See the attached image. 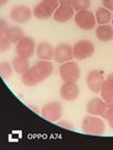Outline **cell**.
Masks as SVG:
<instances>
[{
	"label": "cell",
	"instance_id": "cell-10",
	"mask_svg": "<svg viewBox=\"0 0 113 150\" xmlns=\"http://www.w3.org/2000/svg\"><path fill=\"white\" fill-rule=\"evenodd\" d=\"M103 81H104V77H103L102 71H100V70L90 71L86 76V83L92 92H95V93L100 92L101 88H102Z\"/></svg>",
	"mask_w": 113,
	"mask_h": 150
},
{
	"label": "cell",
	"instance_id": "cell-15",
	"mask_svg": "<svg viewBox=\"0 0 113 150\" xmlns=\"http://www.w3.org/2000/svg\"><path fill=\"white\" fill-rule=\"evenodd\" d=\"M101 97L107 103L113 102V72L107 77V79L103 81L101 88Z\"/></svg>",
	"mask_w": 113,
	"mask_h": 150
},
{
	"label": "cell",
	"instance_id": "cell-18",
	"mask_svg": "<svg viewBox=\"0 0 113 150\" xmlns=\"http://www.w3.org/2000/svg\"><path fill=\"white\" fill-rule=\"evenodd\" d=\"M12 67L16 70L18 74H25L26 71L30 69V62H29V58H26L23 56H17L12 60Z\"/></svg>",
	"mask_w": 113,
	"mask_h": 150
},
{
	"label": "cell",
	"instance_id": "cell-24",
	"mask_svg": "<svg viewBox=\"0 0 113 150\" xmlns=\"http://www.w3.org/2000/svg\"><path fill=\"white\" fill-rule=\"evenodd\" d=\"M11 46V41L6 37V36H0V50L1 52L4 51H7L8 49L10 48Z\"/></svg>",
	"mask_w": 113,
	"mask_h": 150
},
{
	"label": "cell",
	"instance_id": "cell-2",
	"mask_svg": "<svg viewBox=\"0 0 113 150\" xmlns=\"http://www.w3.org/2000/svg\"><path fill=\"white\" fill-rule=\"evenodd\" d=\"M58 7L59 0H42L34 7L33 15L38 19H48L53 15Z\"/></svg>",
	"mask_w": 113,
	"mask_h": 150
},
{
	"label": "cell",
	"instance_id": "cell-4",
	"mask_svg": "<svg viewBox=\"0 0 113 150\" xmlns=\"http://www.w3.org/2000/svg\"><path fill=\"white\" fill-rule=\"evenodd\" d=\"M60 77L63 81H77L79 80L81 75L80 67L77 62L67 61L60 66Z\"/></svg>",
	"mask_w": 113,
	"mask_h": 150
},
{
	"label": "cell",
	"instance_id": "cell-7",
	"mask_svg": "<svg viewBox=\"0 0 113 150\" xmlns=\"http://www.w3.org/2000/svg\"><path fill=\"white\" fill-rule=\"evenodd\" d=\"M62 113H63L62 106H61V103L57 101L49 102L41 109L42 117L50 121H58L62 117Z\"/></svg>",
	"mask_w": 113,
	"mask_h": 150
},
{
	"label": "cell",
	"instance_id": "cell-13",
	"mask_svg": "<svg viewBox=\"0 0 113 150\" xmlns=\"http://www.w3.org/2000/svg\"><path fill=\"white\" fill-rule=\"evenodd\" d=\"M74 16V9L72 6L60 5L53 13V19L58 22L69 21L72 17Z\"/></svg>",
	"mask_w": 113,
	"mask_h": 150
},
{
	"label": "cell",
	"instance_id": "cell-26",
	"mask_svg": "<svg viewBox=\"0 0 113 150\" xmlns=\"http://www.w3.org/2000/svg\"><path fill=\"white\" fill-rule=\"evenodd\" d=\"M8 23L4 20V19H1L0 20V36H6V31H7V29H8Z\"/></svg>",
	"mask_w": 113,
	"mask_h": 150
},
{
	"label": "cell",
	"instance_id": "cell-1",
	"mask_svg": "<svg viewBox=\"0 0 113 150\" xmlns=\"http://www.w3.org/2000/svg\"><path fill=\"white\" fill-rule=\"evenodd\" d=\"M53 71V66L49 60H40L30 69L22 74V83L27 87H33L48 79Z\"/></svg>",
	"mask_w": 113,
	"mask_h": 150
},
{
	"label": "cell",
	"instance_id": "cell-9",
	"mask_svg": "<svg viewBox=\"0 0 113 150\" xmlns=\"http://www.w3.org/2000/svg\"><path fill=\"white\" fill-rule=\"evenodd\" d=\"M61 97L67 101H73L80 95V88L75 81H65L60 89Z\"/></svg>",
	"mask_w": 113,
	"mask_h": 150
},
{
	"label": "cell",
	"instance_id": "cell-25",
	"mask_svg": "<svg viewBox=\"0 0 113 150\" xmlns=\"http://www.w3.org/2000/svg\"><path fill=\"white\" fill-rule=\"evenodd\" d=\"M59 125L60 127H62V128H65V129H69V130H74V127H73V125L72 122L70 121H67V120H61L59 121Z\"/></svg>",
	"mask_w": 113,
	"mask_h": 150
},
{
	"label": "cell",
	"instance_id": "cell-23",
	"mask_svg": "<svg viewBox=\"0 0 113 150\" xmlns=\"http://www.w3.org/2000/svg\"><path fill=\"white\" fill-rule=\"evenodd\" d=\"M102 117L108 120L111 129H113V102L107 105V109H105L104 113L102 115Z\"/></svg>",
	"mask_w": 113,
	"mask_h": 150
},
{
	"label": "cell",
	"instance_id": "cell-29",
	"mask_svg": "<svg viewBox=\"0 0 113 150\" xmlns=\"http://www.w3.org/2000/svg\"><path fill=\"white\" fill-rule=\"evenodd\" d=\"M8 1H9V0H0V5H1V6H5L6 4L8 2Z\"/></svg>",
	"mask_w": 113,
	"mask_h": 150
},
{
	"label": "cell",
	"instance_id": "cell-16",
	"mask_svg": "<svg viewBox=\"0 0 113 150\" xmlns=\"http://www.w3.org/2000/svg\"><path fill=\"white\" fill-rule=\"evenodd\" d=\"M37 56L41 60H50L54 57L53 47L48 42H41L37 47Z\"/></svg>",
	"mask_w": 113,
	"mask_h": 150
},
{
	"label": "cell",
	"instance_id": "cell-27",
	"mask_svg": "<svg viewBox=\"0 0 113 150\" xmlns=\"http://www.w3.org/2000/svg\"><path fill=\"white\" fill-rule=\"evenodd\" d=\"M102 4L108 10H113V0H102Z\"/></svg>",
	"mask_w": 113,
	"mask_h": 150
},
{
	"label": "cell",
	"instance_id": "cell-3",
	"mask_svg": "<svg viewBox=\"0 0 113 150\" xmlns=\"http://www.w3.org/2000/svg\"><path fill=\"white\" fill-rule=\"evenodd\" d=\"M82 130L89 134H103L105 130V125L102 119L93 117V116H88L83 119L82 122Z\"/></svg>",
	"mask_w": 113,
	"mask_h": 150
},
{
	"label": "cell",
	"instance_id": "cell-11",
	"mask_svg": "<svg viewBox=\"0 0 113 150\" xmlns=\"http://www.w3.org/2000/svg\"><path fill=\"white\" fill-rule=\"evenodd\" d=\"M72 58H73V48L70 45L61 43V45H58L54 48L53 59L57 62H62L63 64L67 61H70Z\"/></svg>",
	"mask_w": 113,
	"mask_h": 150
},
{
	"label": "cell",
	"instance_id": "cell-30",
	"mask_svg": "<svg viewBox=\"0 0 113 150\" xmlns=\"http://www.w3.org/2000/svg\"><path fill=\"white\" fill-rule=\"evenodd\" d=\"M112 21H113V18H112Z\"/></svg>",
	"mask_w": 113,
	"mask_h": 150
},
{
	"label": "cell",
	"instance_id": "cell-17",
	"mask_svg": "<svg viewBox=\"0 0 113 150\" xmlns=\"http://www.w3.org/2000/svg\"><path fill=\"white\" fill-rule=\"evenodd\" d=\"M98 39L103 42H109L113 39V28L108 25H100L95 29Z\"/></svg>",
	"mask_w": 113,
	"mask_h": 150
},
{
	"label": "cell",
	"instance_id": "cell-12",
	"mask_svg": "<svg viewBox=\"0 0 113 150\" xmlns=\"http://www.w3.org/2000/svg\"><path fill=\"white\" fill-rule=\"evenodd\" d=\"M10 17L18 23H25L31 19L32 11L27 6H18L11 10Z\"/></svg>",
	"mask_w": 113,
	"mask_h": 150
},
{
	"label": "cell",
	"instance_id": "cell-28",
	"mask_svg": "<svg viewBox=\"0 0 113 150\" xmlns=\"http://www.w3.org/2000/svg\"><path fill=\"white\" fill-rule=\"evenodd\" d=\"M72 2H73V0H59V4H60V5H69V6H72Z\"/></svg>",
	"mask_w": 113,
	"mask_h": 150
},
{
	"label": "cell",
	"instance_id": "cell-19",
	"mask_svg": "<svg viewBox=\"0 0 113 150\" xmlns=\"http://www.w3.org/2000/svg\"><path fill=\"white\" fill-rule=\"evenodd\" d=\"M95 19L99 25H108L112 20V13L107 8H99L95 12Z\"/></svg>",
	"mask_w": 113,
	"mask_h": 150
},
{
	"label": "cell",
	"instance_id": "cell-8",
	"mask_svg": "<svg viewBox=\"0 0 113 150\" xmlns=\"http://www.w3.org/2000/svg\"><path fill=\"white\" fill-rule=\"evenodd\" d=\"M16 51L19 56H23L26 58L32 57L36 51V42L31 37L25 36L17 42Z\"/></svg>",
	"mask_w": 113,
	"mask_h": 150
},
{
	"label": "cell",
	"instance_id": "cell-22",
	"mask_svg": "<svg viewBox=\"0 0 113 150\" xmlns=\"http://www.w3.org/2000/svg\"><path fill=\"white\" fill-rule=\"evenodd\" d=\"M0 74H1V77L5 78V79L10 78L11 75H12V68H11V66L7 61H1V64H0Z\"/></svg>",
	"mask_w": 113,
	"mask_h": 150
},
{
	"label": "cell",
	"instance_id": "cell-14",
	"mask_svg": "<svg viewBox=\"0 0 113 150\" xmlns=\"http://www.w3.org/2000/svg\"><path fill=\"white\" fill-rule=\"evenodd\" d=\"M107 102L100 98H93L86 105V111L92 116H102L107 109Z\"/></svg>",
	"mask_w": 113,
	"mask_h": 150
},
{
	"label": "cell",
	"instance_id": "cell-20",
	"mask_svg": "<svg viewBox=\"0 0 113 150\" xmlns=\"http://www.w3.org/2000/svg\"><path fill=\"white\" fill-rule=\"evenodd\" d=\"M6 37L8 38L12 43L18 42L22 37H25L23 35V30L20 27H9L6 31Z\"/></svg>",
	"mask_w": 113,
	"mask_h": 150
},
{
	"label": "cell",
	"instance_id": "cell-6",
	"mask_svg": "<svg viewBox=\"0 0 113 150\" xmlns=\"http://www.w3.org/2000/svg\"><path fill=\"white\" fill-rule=\"evenodd\" d=\"M74 21L78 25V27H80L83 30H91L95 27V17L91 11L86 10H80L77 12L74 16Z\"/></svg>",
	"mask_w": 113,
	"mask_h": 150
},
{
	"label": "cell",
	"instance_id": "cell-21",
	"mask_svg": "<svg viewBox=\"0 0 113 150\" xmlns=\"http://www.w3.org/2000/svg\"><path fill=\"white\" fill-rule=\"evenodd\" d=\"M90 5H91V0H73L72 2V7L77 11L86 10L89 9Z\"/></svg>",
	"mask_w": 113,
	"mask_h": 150
},
{
	"label": "cell",
	"instance_id": "cell-5",
	"mask_svg": "<svg viewBox=\"0 0 113 150\" xmlns=\"http://www.w3.org/2000/svg\"><path fill=\"white\" fill-rule=\"evenodd\" d=\"M72 48H73V57L78 60L90 58L94 54V45L90 40H80Z\"/></svg>",
	"mask_w": 113,
	"mask_h": 150
}]
</instances>
